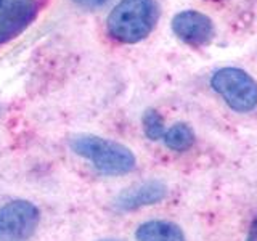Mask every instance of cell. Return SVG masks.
<instances>
[{"instance_id": "obj_1", "label": "cell", "mask_w": 257, "mask_h": 241, "mask_svg": "<svg viewBox=\"0 0 257 241\" xmlns=\"http://www.w3.org/2000/svg\"><path fill=\"white\" fill-rule=\"evenodd\" d=\"M159 18L156 0H119L106 20L111 39L120 44H137L147 39Z\"/></svg>"}, {"instance_id": "obj_2", "label": "cell", "mask_w": 257, "mask_h": 241, "mask_svg": "<svg viewBox=\"0 0 257 241\" xmlns=\"http://www.w3.org/2000/svg\"><path fill=\"white\" fill-rule=\"evenodd\" d=\"M69 145L76 155L88 159L95 169L106 175L128 174L137 164L134 153L127 147L96 135H76Z\"/></svg>"}, {"instance_id": "obj_3", "label": "cell", "mask_w": 257, "mask_h": 241, "mask_svg": "<svg viewBox=\"0 0 257 241\" xmlns=\"http://www.w3.org/2000/svg\"><path fill=\"white\" fill-rule=\"evenodd\" d=\"M211 87L227 106L236 112H249L257 106V82L239 68H220L211 77Z\"/></svg>"}, {"instance_id": "obj_4", "label": "cell", "mask_w": 257, "mask_h": 241, "mask_svg": "<svg viewBox=\"0 0 257 241\" xmlns=\"http://www.w3.org/2000/svg\"><path fill=\"white\" fill-rule=\"evenodd\" d=\"M40 220L39 209L24 199L0 207V241H29Z\"/></svg>"}, {"instance_id": "obj_5", "label": "cell", "mask_w": 257, "mask_h": 241, "mask_svg": "<svg viewBox=\"0 0 257 241\" xmlns=\"http://www.w3.org/2000/svg\"><path fill=\"white\" fill-rule=\"evenodd\" d=\"M39 10L40 0H0V45L20 36Z\"/></svg>"}, {"instance_id": "obj_6", "label": "cell", "mask_w": 257, "mask_h": 241, "mask_svg": "<svg viewBox=\"0 0 257 241\" xmlns=\"http://www.w3.org/2000/svg\"><path fill=\"white\" fill-rule=\"evenodd\" d=\"M172 31L182 42L203 47L214 37V23L207 15L196 10H183L172 18Z\"/></svg>"}, {"instance_id": "obj_7", "label": "cell", "mask_w": 257, "mask_h": 241, "mask_svg": "<svg viewBox=\"0 0 257 241\" xmlns=\"http://www.w3.org/2000/svg\"><path fill=\"white\" fill-rule=\"evenodd\" d=\"M167 195V188L163 182L150 180L122 191L116 199V206L120 211H135V209L156 204Z\"/></svg>"}, {"instance_id": "obj_8", "label": "cell", "mask_w": 257, "mask_h": 241, "mask_svg": "<svg viewBox=\"0 0 257 241\" xmlns=\"http://www.w3.org/2000/svg\"><path fill=\"white\" fill-rule=\"evenodd\" d=\"M137 241H187L179 225L167 220H150L135 231Z\"/></svg>"}, {"instance_id": "obj_9", "label": "cell", "mask_w": 257, "mask_h": 241, "mask_svg": "<svg viewBox=\"0 0 257 241\" xmlns=\"http://www.w3.org/2000/svg\"><path fill=\"white\" fill-rule=\"evenodd\" d=\"M164 143L172 151H187L195 143V132L185 123L174 124L169 131L164 132Z\"/></svg>"}, {"instance_id": "obj_10", "label": "cell", "mask_w": 257, "mask_h": 241, "mask_svg": "<svg viewBox=\"0 0 257 241\" xmlns=\"http://www.w3.org/2000/svg\"><path fill=\"white\" fill-rule=\"evenodd\" d=\"M142 126H143V132L148 137L150 140H159L164 137V119L159 114L156 109H147L143 112L142 117Z\"/></svg>"}, {"instance_id": "obj_11", "label": "cell", "mask_w": 257, "mask_h": 241, "mask_svg": "<svg viewBox=\"0 0 257 241\" xmlns=\"http://www.w3.org/2000/svg\"><path fill=\"white\" fill-rule=\"evenodd\" d=\"M72 2L79 5L80 8H85V10H95V8L106 5L108 0H72Z\"/></svg>"}, {"instance_id": "obj_12", "label": "cell", "mask_w": 257, "mask_h": 241, "mask_svg": "<svg viewBox=\"0 0 257 241\" xmlns=\"http://www.w3.org/2000/svg\"><path fill=\"white\" fill-rule=\"evenodd\" d=\"M246 241H257V215L254 217L251 227H249V233H247Z\"/></svg>"}, {"instance_id": "obj_13", "label": "cell", "mask_w": 257, "mask_h": 241, "mask_svg": "<svg viewBox=\"0 0 257 241\" xmlns=\"http://www.w3.org/2000/svg\"><path fill=\"white\" fill-rule=\"evenodd\" d=\"M101 241H119V239H101Z\"/></svg>"}, {"instance_id": "obj_14", "label": "cell", "mask_w": 257, "mask_h": 241, "mask_svg": "<svg viewBox=\"0 0 257 241\" xmlns=\"http://www.w3.org/2000/svg\"><path fill=\"white\" fill-rule=\"evenodd\" d=\"M211 2H220V0H211Z\"/></svg>"}]
</instances>
